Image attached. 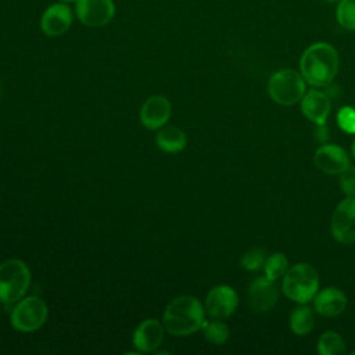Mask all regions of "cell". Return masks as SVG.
Here are the masks:
<instances>
[{
  "label": "cell",
  "mask_w": 355,
  "mask_h": 355,
  "mask_svg": "<svg viewBox=\"0 0 355 355\" xmlns=\"http://www.w3.org/2000/svg\"><path fill=\"white\" fill-rule=\"evenodd\" d=\"M336 17L344 29L355 31V0H340Z\"/></svg>",
  "instance_id": "7402d4cb"
},
{
  "label": "cell",
  "mask_w": 355,
  "mask_h": 355,
  "mask_svg": "<svg viewBox=\"0 0 355 355\" xmlns=\"http://www.w3.org/2000/svg\"><path fill=\"white\" fill-rule=\"evenodd\" d=\"M205 311L201 302L191 295L172 300L164 312V327L173 336H189L202 327Z\"/></svg>",
  "instance_id": "7a4b0ae2"
},
{
  "label": "cell",
  "mask_w": 355,
  "mask_h": 355,
  "mask_svg": "<svg viewBox=\"0 0 355 355\" xmlns=\"http://www.w3.org/2000/svg\"><path fill=\"white\" fill-rule=\"evenodd\" d=\"M347 305L345 294L336 287H326L313 297V308L323 316H337Z\"/></svg>",
  "instance_id": "2e32d148"
},
{
  "label": "cell",
  "mask_w": 355,
  "mask_h": 355,
  "mask_svg": "<svg viewBox=\"0 0 355 355\" xmlns=\"http://www.w3.org/2000/svg\"><path fill=\"white\" fill-rule=\"evenodd\" d=\"M315 164L324 173L340 175L349 166V157L343 147L337 144H324L316 150Z\"/></svg>",
  "instance_id": "4fadbf2b"
},
{
  "label": "cell",
  "mask_w": 355,
  "mask_h": 355,
  "mask_svg": "<svg viewBox=\"0 0 355 355\" xmlns=\"http://www.w3.org/2000/svg\"><path fill=\"white\" fill-rule=\"evenodd\" d=\"M58 1H61V3H65V4H69V3H75L76 0H58Z\"/></svg>",
  "instance_id": "4316f807"
},
{
  "label": "cell",
  "mask_w": 355,
  "mask_h": 355,
  "mask_svg": "<svg viewBox=\"0 0 355 355\" xmlns=\"http://www.w3.org/2000/svg\"><path fill=\"white\" fill-rule=\"evenodd\" d=\"M266 257L261 248H251L241 257V266L247 270L255 272L265 265Z\"/></svg>",
  "instance_id": "603a6c76"
},
{
  "label": "cell",
  "mask_w": 355,
  "mask_h": 355,
  "mask_svg": "<svg viewBox=\"0 0 355 355\" xmlns=\"http://www.w3.org/2000/svg\"><path fill=\"white\" fill-rule=\"evenodd\" d=\"M268 92L275 103L293 105L305 94V79L294 69H282L270 76Z\"/></svg>",
  "instance_id": "5b68a950"
},
{
  "label": "cell",
  "mask_w": 355,
  "mask_h": 355,
  "mask_svg": "<svg viewBox=\"0 0 355 355\" xmlns=\"http://www.w3.org/2000/svg\"><path fill=\"white\" fill-rule=\"evenodd\" d=\"M351 354H352V355H355V349H354V351H352V352H351Z\"/></svg>",
  "instance_id": "f1b7e54d"
},
{
  "label": "cell",
  "mask_w": 355,
  "mask_h": 355,
  "mask_svg": "<svg viewBox=\"0 0 355 355\" xmlns=\"http://www.w3.org/2000/svg\"><path fill=\"white\" fill-rule=\"evenodd\" d=\"M330 230L338 243H355V197H347L336 207Z\"/></svg>",
  "instance_id": "52a82bcc"
},
{
  "label": "cell",
  "mask_w": 355,
  "mask_h": 355,
  "mask_svg": "<svg viewBox=\"0 0 355 355\" xmlns=\"http://www.w3.org/2000/svg\"><path fill=\"white\" fill-rule=\"evenodd\" d=\"M282 288L288 300L306 304L318 293L319 275L309 263H295L284 273Z\"/></svg>",
  "instance_id": "3957f363"
},
{
  "label": "cell",
  "mask_w": 355,
  "mask_h": 355,
  "mask_svg": "<svg viewBox=\"0 0 355 355\" xmlns=\"http://www.w3.org/2000/svg\"><path fill=\"white\" fill-rule=\"evenodd\" d=\"M337 122L341 130L348 135L355 133V108L352 107H343L337 114Z\"/></svg>",
  "instance_id": "cb8c5ba5"
},
{
  "label": "cell",
  "mask_w": 355,
  "mask_h": 355,
  "mask_svg": "<svg viewBox=\"0 0 355 355\" xmlns=\"http://www.w3.org/2000/svg\"><path fill=\"white\" fill-rule=\"evenodd\" d=\"M247 300L248 305L255 312L263 313L270 311L279 300V293L275 286V282L268 279L266 276L257 277L255 280L251 282L248 287Z\"/></svg>",
  "instance_id": "30bf717a"
},
{
  "label": "cell",
  "mask_w": 355,
  "mask_h": 355,
  "mask_svg": "<svg viewBox=\"0 0 355 355\" xmlns=\"http://www.w3.org/2000/svg\"><path fill=\"white\" fill-rule=\"evenodd\" d=\"M155 141L165 153H179L186 147V135L179 128L166 126L157 133Z\"/></svg>",
  "instance_id": "e0dca14e"
},
{
  "label": "cell",
  "mask_w": 355,
  "mask_h": 355,
  "mask_svg": "<svg viewBox=\"0 0 355 355\" xmlns=\"http://www.w3.org/2000/svg\"><path fill=\"white\" fill-rule=\"evenodd\" d=\"M47 319V306L39 297L31 295L17 302L11 312V324L15 330L31 333L44 324Z\"/></svg>",
  "instance_id": "8992f818"
},
{
  "label": "cell",
  "mask_w": 355,
  "mask_h": 355,
  "mask_svg": "<svg viewBox=\"0 0 355 355\" xmlns=\"http://www.w3.org/2000/svg\"><path fill=\"white\" fill-rule=\"evenodd\" d=\"M344 348L345 343L343 337L331 330L323 333L318 341V352L320 355H338L344 352Z\"/></svg>",
  "instance_id": "d6986e66"
},
{
  "label": "cell",
  "mask_w": 355,
  "mask_h": 355,
  "mask_svg": "<svg viewBox=\"0 0 355 355\" xmlns=\"http://www.w3.org/2000/svg\"><path fill=\"white\" fill-rule=\"evenodd\" d=\"M302 114L316 125H324L330 112V98L326 93L311 89L301 98Z\"/></svg>",
  "instance_id": "9a60e30c"
},
{
  "label": "cell",
  "mask_w": 355,
  "mask_h": 355,
  "mask_svg": "<svg viewBox=\"0 0 355 355\" xmlns=\"http://www.w3.org/2000/svg\"><path fill=\"white\" fill-rule=\"evenodd\" d=\"M31 284V272L19 259L0 263V301L12 304L21 300Z\"/></svg>",
  "instance_id": "277c9868"
},
{
  "label": "cell",
  "mask_w": 355,
  "mask_h": 355,
  "mask_svg": "<svg viewBox=\"0 0 355 355\" xmlns=\"http://www.w3.org/2000/svg\"><path fill=\"white\" fill-rule=\"evenodd\" d=\"M288 269V259L284 254L282 252H276L272 254L266 258L265 265H263V270H265V276L270 280H277L279 277H283L284 273Z\"/></svg>",
  "instance_id": "ffe728a7"
},
{
  "label": "cell",
  "mask_w": 355,
  "mask_h": 355,
  "mask_svg": "<svg viewBox=\"0 0 355 355\" xmlns=\"http://www.w3.org/2000/svg\"><path fill=\"white\" fill-rule=\"evenodd\" d=\"M351 155H352V158L355 159V140L352 141V146H351Z\"/></svg>",
  "instance_id": "484cf974"
},
{
  "label": "cell",
  "mask_w": 355,
  "mask_h": 355,
  "mask_svg": "<svg viewBox=\"0 0 355 355\" xmlns=\"http://www.w3.org/2000/svg\"><path fill=\"white\" fill-rule=\"evenodd\" d=\"M290 327L294 334L305 336L315 327V312L312 308L302 305L290 315Z\"/></svg>",
  "instance_id": "ac0fdd59"
},
{
  "label": "cell",
  "mask_w": 355,
  "mask_h": 355,
  "mask_svg": "<svg viewBox=\"0 0 355 355\" xmlns=\"http://www.w3.org/2000/svg\"><path fill=\"white\" fill-rule=\"evenodd\" d=\"M72 24V10L65 3L49 6L40 18V28L47 36H60L65 33Z\"/></svg>",
  "instance_id": "8fae6325"
},
{
  "label": "cell",
  "mask_w": 355,
  "mask_h": 355,
  "mask_svg": "<svg viewBox=\"0 0 355 355\" xmlns=\"http://www.w3.org/2000/svg\"><path fill=\"white\" fill-rule=\"evenodd\" d=\"M75 12L83 25L98 28L114 18L115 4L112 0H76Z\"/></svg>",
  "instance_id": "ba28073f"
},
{
  "label": "cell",
  "mask_w": 355,
  "mask_h": 355,
  "mask_svg": "<svg viewBox=\"0 0 355 355\" xmlns=\"http://www.w3.org/2000/svg\"><path fill=\"white\" fill-rule=\"evenodd\" d=\"M202 331H204V336L205 338L212 343V344H216V345H220L223 344L227 337H229V329L227 326L220 322L219 319H214V320H204L202 323Z\"/></svg>",
  "instance_id": "44dd1931"
},
{
  "label": "cell",
  "mask_w": 355,
  "mask_h": 355,
  "mask_svg": "<svg viewBox=\"0 0 355 355\" xmlns=\"http://www.w3.org/2000/svg\"><path fill=\"white\" fill-rule=\"evenodd\" d=\"M239 304L237 293L226 284L214 287L205 298V312L214 319H225L230 316Z\"/></svg>",
  "instance_id": "9c48e42d"
},
{
  "label": "cell",
  "mask_w": 355,
  "mask_h": 355,
  "mask_svg": "<svg viewBox=\"0 0 355 355\" xmlns=\"http://www.w3.org/2000/svg\"><path fill=\"white\" fill-rule=\"evenodd\" d=\"M164 340V327L157 319L143 320L133 333V344L140 352L155 351Z\"/></svg>",
  "instance_id": "5bb4252c"
},
{
  "label": "cell",
  "mask_w": 355,
  "mask_h": 355,
  "mask_svg": "<svg viewBox=\"0 0 355 355\" xmlns=\"http://www.w3.org/2000/svg\"><path fill=\"white\" fill-rule=\"evenodd\" d=\"M340 187L347 197H355V166H347L340 173Z\"/></svg>",
  "instance_id": "d4e9b609"
},
{
  "label": "cell",
  "mask_w": 355,
  "mask_h": 355,
  "mask_svg": "<svg viewBox=\"0 0 355 355\" xmlns=\"http://www.w3.org/2000/svg\"><path fill=\"white\" fill-rule=\"evenodd\" d=\"M300 71L305 82L315 87L329 85L338 71L336 49L326 42L311 44L301 55Z\"/></svg>",
  "instance_id": "6da1fadb"
},
{
  "label": "cell",
  "mask_w": 355,
  "mask_h": 355,
  "mask_svg": "<svg viewBox=\"0 0 355 355\" xmlns=\"http://www.w3.org/2000/svg\"><path fill=\"white\" fill-rule=\"evenodd\" d=\"M0 94H1V83H0Z\"/></svg>",
  "instance_id": "f546056e"
},
{
  "label": "cell",
  "mask_w": 355,
  "mask_h": 355,
  "mask_svg": "<svg viewBox=\"0 0 355 355\" xmlns=\"http://www.w3.org/2000/svg\"><path fill=\"white\" fill-rule=\"evenodd\" d=\"M172 105L164 96H151L147 98L140 111L141 123L148 129L162 128L171 118Z\"/></svg>",
  "instance_id": "7c38bea8"
},
{
  "label": "cell",
  "mask_w": 355,
  "mask_h": 355,
  "mask_svg": "<svg viewBox=\"0 0 355 355\" xmlns=\"http://www.w3.org/2000/svg\"><path fill=\"white\" fill-rule=\"evenodd\" d=\"M326 1H329V3H338L340 0H326Z\"/></svg>",
  "instance_id": "83f0119b"
}]
</instances>
